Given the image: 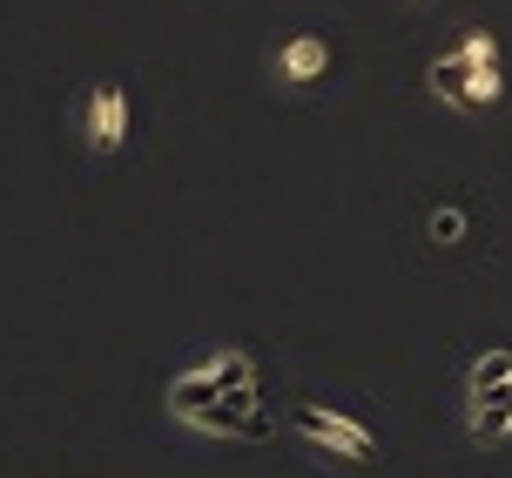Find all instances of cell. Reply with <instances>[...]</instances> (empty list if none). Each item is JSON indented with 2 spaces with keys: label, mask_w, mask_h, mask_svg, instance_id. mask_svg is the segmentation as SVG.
Wrapping results in <instances>:
<instances>
[{
  "label": "cell",
  "mask_w": 512,
  "mask_h": 478,
  "mask_svg": "<svg viewBox=\"0 0 512 478\" xmlns=\"http://www.w3.org/2000/svg\"><path fill=\"white\" fill-rule=\"evenodd\" d=\"M290 425L304 431L317 452L344 458V465H378V438H371L351 411H337V404H331V411H324V404H297V411H290Z\"/></svg>",
  "instance_id": "cell-1"
},
{
  "label": "cell",
  "mask_w": 512,
  "mask_h": 478,
  "mask_svg": "<svg viewBox=\"0 0 512 478\" xmlns=\"http://www.w3.org/2000/svg\"><path fill=\"white\" fill-rule=\"evenodd\" d=\"M128 88L122 81H95L88 95H81V142L88 155H122L128 149Z\"/></svg>",
  "instance_id": "cell-2"
},
{
  "label": "cell",
  "mask_w": 512,
  "mask_h": 478,
  "mask_svg": "<svg viewBox=\"0 0 512 478\" xmlns=\"http://www.w3.org/2000/svg\"><path fill=\"white\" fill-rule=\"evenodd\" d=\"M331 75V41L324 34H310V27H297V34H283L277 48H270V81L277 88H317V81Z\"/></svg>",
  "instance_id": "cell-3"
},
{
  "label": "cell",
  "mask_w": 512,
  "mask_h": 478,
  "mask_svg": "<svg viewBox=\"0 0 512 478\" xmlns=\"http://www.w3.org/2000/svg\"><path fill=\"white\" fill-rule=\"evenodd\" d=\"M432 95L445 101V108H459V115H479V108H499V95H506V75L499 68H465V75H452V68H438L432 61Z\"/></svg>",
  "instance_id": "cell-4"
},
{
  "label": "cell",
  "mask_w": 512,
  "mask_h": 478,
  "mask_svg": "<svg viewBox=\"0 0 512 478\" xmlns=\"http://www.w3.org/2000/svg\"><path fill=\"white\" fill-rule=\"evenodd\" d=\"M465 431H472V445H506L512 431V384L506 391H492V398H465Z\"/></svg>",
  "instance_id": "cell-5"
},
{
  "label": "cell",
  "mask_w": 512,
  "mask_h": 478,
  "mask_svg": "<svg viewBox=\"0 0 512 478\" xmlns=\"http://www.w3.org/2000/svg\"><path fill=\"white\" fill-rule=\"evenodd\" d=\"M438 68H452V75H465V68H499V34L492 27H472L452 54H438Z\"/></svg>",
  "instance_id": "cell-6"
},
{
  "label": "cell",
  "mask_w": 512,
  "mask_h": 478,
  "mask_svg": "<svg viewBox=\"0 0 512 478\" xmlns=\"http://www.w3.org/2000/svg\"><path fill=\"white\" fill-rule=\"evenodd\" d=\"M512 384V351H486L472 364V378H465V398H492V391H506Z\"/></svg>",
  "instance_id": "cell-7"
},
{
  "label": "cell",
  "mask_w": 512,
  "mask_h": 478,
  "mask_svg": "<svg viewBox=\"0 0 512 478\" xmlns=\"http://www.w3.org/2000/svg\"><path fill=\"white\" fill-rule=\"evenodd\" d=\"M425 236H432V243H459L465 236V209H432V216H425Z\"/></svg>",
  "instance_id": "cell-8"
}]
</instances>
